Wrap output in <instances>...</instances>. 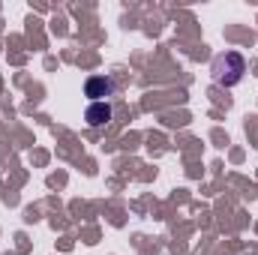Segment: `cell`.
I'll list each match as a JSON object with an SVG mask.
<instances>
[{
    "mask_svg": "<svg viewBox=\"0 0 258 255\" xmlns=\"http://www.w3.org/2000/svg\"><path fill=\"white\" fill-rule=\"evenodd\" d=\"M243 75H246V60H243L240 51H222L210 63V78L219 87H234V84L243 81Z\"/></svg>",
    "mask_w": 258,
    "mask_h": 255,
    "instance_id": "cell-1",
    "label": "cell"
},
{
    "mask_svg": "<svg viewBox=\"0 0 258 255\" xmlns=\"http://www.w3.org/2000/svg\"><path fill=\"white\" fill-rule=\"evenodd\" d=\"M117 90V81L111 75H90L84 81V96L90 102H108V96H114Z\"/></svg>",
    "mask_w": 258,
    "mask_h": 255,
    "instance_id": "cell-2",
    "label": "cell"
},
{
    "mask_svg": "<svg viewBox=\"0 0 258 255\" xmlns=\"http://www.w3.org/2000/svg\"><path fill=\"white\" fill-rule=\"evenodd\" d=\"M111 117H114L111 102H90L87 111H84L87 126H105V123H111Z\"/></svg>",
    "mask_w": 258,
    "mask_h": 255,
    "instance_id": "cell-3",
    "label": "cell"
}]
</instances>
